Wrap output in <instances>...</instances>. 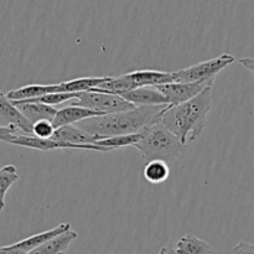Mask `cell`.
I'll return each mask as SVG.
<instances>
[{"mask_svg":"<svg viewBox=\"0 0 254 254\" xmlns=\"http://www.w3.org/2000/svg\"><path fill=\"white\" fill-rule=\"evenodd\" d=\"M169 104L160 106H136L133 109L91 117L78 122L77 126L98 139L122 134H131L145 129L160 121L163 112Z\"/></svg>","mask_w":254,"mask_h":254,"instance_id":"obj_1","label":"cell"},{"mask_svg":"<svg viewBox=\"0 0 254 254\" xmlns=\"http://www.w3.org/2000/svg\"><path fill=\"white\" fill-rule=\"evenodd\" d=\"M212 107V84L189 101L176 106L169 104L160 117V122L173 131L183 143L195 140L206 127Z\"/></svg>","mask_w":254,"mask_h":254,"instance_id":"obj_2","label":"cell"},{"mask_svg":"<svg viewBox=\"0 0 254 254\" xmlns=\"http://www.w3.org/2000/svg\"><path fill=\"white\" fill-rule=\"evenodd\" d=\"M133 148L141 154L145 161L154 159L171 161L185 153L186 144L159 121L141 130L140 139Z\"/></svg>","mask_w":254,"mask_h":254,"instance_id":"obj_3","label":"cell"},{"mask_svg":"<svg viewBox=\"0 0 254 254\" xmlns=\"http://www.w3.org/2000/svg\"><path fill=\"white\" fill-rule=\"evenodd\" d=\"M175 82L173 72L156 71V69H139L130 73L122 74L118 77H111L99 87H94L89 91L111 92L121 94L122 92L131 91L143 86H160V84Z\"/></svg>","mask_w":254,"mask_h":254,"instance_id":"obj_4","label":"cell"},{"mask_svg":"<svg viewBox=\"0 0 254 254\" xmlns=\"http://www.w3.org/2000/svg\"><path fill=\"white\" fill-rule=\"evenodd\" d=\"M68 104L86 107V108L92 109V111L99 112L101 114L116 113V112L133 109L136 107L135 104L130 103L119 94L99 91L79 92V96L69 101Z\"/></svg>","mask_w":254,"mask_h":254,"instance_id":"obj_5","label":"cell"},{"mask_svg":"<svg viewBox=\"0 0 254 254\" xmlns=\"http://www.w3.org/2000/svg\"><path fill=\"white\" fill-rule=\"evenodd\" d=\"M236 61L235 56L230 54H222L215 59L206 60L200 64H192L188 68L179 69L173 72L175 82H197V81H211L220 73L222 69L230 66Z\"/></svg>","mask_w":254,"mask_h":254,"instance_id":"obj_6","label":"cell"},{"mask_svg":"<svg viewBox=\"0 0 254 254\" xmlns=\"http://www.w3.org/2000/svg\"><path fill=\"white\" fill-rule=\"evenodd\" d=\"M213 81L215 79L197 82H170V83L160 84L156 87L159 88V91L165 94L169 104L176 106V104H180L197 96L206 87L212 84Z\"/></svg>","mask_w":254,"mask_h":254,"instance_id":"obj_7","label":"cell"},{"mask_svg":"<svg viewBox=\"0 0 254 254\" xmlns=\"http://www.w3.org/2000/svg\"><path fill=\"white\" fill-rule=\"evenodd\" d=\"M69 228H71V225H69V223H61V225L52 228V230L37 233V235L31 236V237H27L25 238V240L19 241V242L14 243V245L0 247V253H6V254L32 253L36 248H39L40 246L46 243L47 241L51 240L52 237H55V236L59 235V233H62L64 232V231L69 230Z\"/></svg>","mask_w":254,"mask_h":254,"instance_id":"obj_8","label":"cell"},{"mask_svg":"<svg viewBox=\"0 0 254 254\" xmlns=\"http://www.w3.org/2000/svg\"><path fill=\"white\" fill-rule=\"evenodd\" d=\"M119 96L124 97L127 101L135 106H160V104H169L165 94L156 86H143L134 88L131 91L122 92Z\"/></svg>","mask_w":254,"mask_h":254,"instance_id":"obj_9","label":"cell"},{"mask_svg":"<svg viewBox=\"0 0 254 254\" xmlns=\"http://www.w3.org/2000/svg\"><path fill=\"white\" fill-rule=\"evenodd\" d=\"M0 117L10 126L19 128L26 134H32V123L22 114V112L15 106L6 94L0 92Z\"/></svg>","mask_w":254,"mask_h":254,"instance_id":"obj_10","label":"cell"},{"mask_svg":"<svg viewBox=\"0 0 254 254\" xmlns=\"http://www.w3.org/2000/svg\"><path fill=\"white\" fill-rule=\"evenodd\" d=\"M102 116L99 112L92 111V109L86 108L82 106H74V104H68L67 107L59 109L55 116L54 123L55 128H60V127L68 126V124H76L78 122L83 121V119L91 118V117Z\"/></svg>","mask_w":254,"mask_h":254,"instance_id":"obj_11","label":"cell"},{"mask_svg":"<svg viewBox=\"0 0 254 254\" xmlns=\"http://www.w3.org/2000/svg\"><path fill=\"white\" fill-rule=\"evenodd\" d=\"M55 140L62 141V143L76 144V145H82V144H96L97 138L88 131L84 130L79 126L74 124H68V126L60 127L55 130L54 135L51 136Z\"/></svg>","mask_w":254,"mask_h":254,"instance_id":"obj_12","label":"cell"},{"mask_svg":"<svg viewBox=\"0 0 254 254\" xmlns=\"http://www.w3.org/2000/svg\"><path fill=\"white\" fill-rule=\"evenodd\" d=\"M14 104L17 106V108L22 112V114L32 124L37 121H41V119L54 121L55 116L59 111L55 106L40 103V102H14Z\"/></svg>","mask_w":254,"mask_h":254,"instance_id":"obj_13","label":"cell"},{"mask_svg":"<svg viewBox=\"0 0 254 254\" xmlns=\"http://www.w3.org/2000/svg\"><path fill=\"white\" fill-rule=\"evenodd\" d=\"M161 254H168V253H175V254H184V253H190V254H206V253H212V247L208 245L205 241L200 240L198 237L193 235H188L181 237L180 240L176 243V248H163L160 251Z\"/></svg>","mask_w":254,"mask_h":254,"instance_id":"obj_14","label":"cell"},{"mask_svg":"<svg viewBox=\"0 0 254 254\" xmlns=\"http://www.w3.org/2000/svg\"><path fill=\"white\" fill-rule=\"evenodd\" d=\"M78 235H77L74 231H72L71 228L64 232L59 233L55 237H52L51 240L47 241L46 243H44L42 246H40L39 248L32 252V254H57V253H66L68 251L69 245L73 242L74 240H77Z\"/></svg>","mask_w":254,"mask_h":254,"instance_id":"obj_15","label":"cell"},{"mask_svg":"<svg viewBox=\"0 0 254 254\" xmlns=\"http://www.w3.org/2000/svg\"><path fill=\"white\" fill-rule=\"evenodd\" d=\"M57 92L56 83L55 84H27L20 88L11 89L6 93L7 98L11 101H25V99L36 98L47 93Z\"/></svg>","mask_w":254,"mask_h":254,"instance_id":"obj_16","label":"cell"},{"mask_svg":"<svg viewBox=\"0 0 254 254\" xmlns=\"http://www.w3.org/2000/svg\"><path fill=\"white\" fill-rule=\"evenodd\" d=\"M111 79V76L104 77H81L69 81L56 83L57 92H84L94 87H99L102 83Z\"/></svg>","mask_w":254,"mask_h":254,"instance_id":"obj_17","label":"cell"},{"mask_svg":"<svg viewBox=\"0 0 254 254\" xmlns=\"http://www.w3.org/2000/svg\"><path fill=\"white\" fill-rule=\"evenodd\" d=\"M143 175L144 179L151 185H160L170 176V168L168 165V161L161 160V159L146 161Z\"/></svg>","mask_w":254,"mask_h":254,"instance_id":"obj_18","label":"cell"},{"mask_svg":"<svg viewBox=\"0 0 254 254\" xmlns=\"http://www.w3.org/2000/svg\"><path fill=\"white\" fill-rule=\"evenodd\" d=\"M140 136L141 130L131 134H122V135H114L109 136V138L98 139V140L96 141V144L97 145L103 146V148H106L108 151L114 150V149L126 148V146H131V148H133V145L140 139Z\"/></svg>","mask_w":254,"mask_h":254,"instance_id":"obj_19","label":"cell"},{"mask_svg":"<svg viewBox=\"0 0 254 254\" xmlns=\"http://www.w3.org/2000/svg\"><path fill=\"white\" fill-rule=\"evenodd\" d=\"M19 180V174L14 165H5L0 169V206L5 207V195L7 190Z\"/></svg>","mask_w":254,"mask_h":254,"instance_id":"obj_20","label":"cell"},{"mask_svg":"<svg viewBox=\"0 0 254 254\" xmlns=\"http://www.w3.org/2000/svg\"><path fill=\"white\" fill-rule=\"evenodd\" d=\"M55 128L52 121L49 119H41V121H37L32 124V134L40 138H51L54 135Z\"/></svg>","mask_w":254,"mask_h":254,"instance_id":"obj_21","label":"cell"},{"mask_svg":"<svg viewBox=\"0 0 254 254\" xmlns=\"http://www.w3.org/2000/svg\"><path fill=\"white\" fill-rule=\"evenodd\" d=\"M17 133H24V131H21L16 127L10 126V124H7V126H0V141L10 144V141L12 140L15 134Z\"/></svg>","mask_w":254,"mask_h":254,"instance_id":"obj_22","label":"cell"},{"mask_svg":"<svg viewBox=\"0 0 254 254\" xmlns=\"http://www.w3.org/2000/svg\"><path fill=\"white\" fill-rule=\"evenodd\" d=\"M232 253H253L254 254V245L252 243L241 241L237 246L232 250Z\"/></svg>","mask_w":254,"mask_h":254,"instance_id":"obj_23","label":"cell"},{"mask_svg":"<svg viewBox=\"0 0 254 254\" xmlns=\"http://www.w3.org/2000/svg\"><path fill=\"white\" fill-rule=\"evenodd\" d=\"M240 64H242L245 68H247L251 73H252V76L254 78V59L253 57H243V59L240 60Z\"/></svg>","mask_w":254,"mask_h":254,"instance_id":"obj_24","label":"cell"},{"mask_svg":"<svg viewBox=\"0 0 254 254\" xmlns=\"http://www.w3.org/2000/svg\"><path fill=\"white\" fill-rule=\"evenodd\" d=\"M2 210H4V208H2V207H1V206H0V212H1V211H2Z\"/></svg>","mask_w":254,"mask_h":254,"instance_id":"obj_25","label":"cell"}]
</instances>
